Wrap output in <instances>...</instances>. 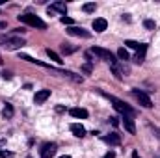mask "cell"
<instances>
[{"instance_id": "obj_1", "label": "cell", "mask_w": 160, "mask_h": 158, "mask_svg": "<svg viewBox=\"0 0 160 158\" xmlns=\"http://www.w3.org/2000/svg\"><path fill=\"white\" fill-rule=\"evenodd\" d=\"M102 95H104V97H106V99H108L112 104H114V108H116L118 112H121L123 116H134V110H132L128 104H125L123 101H119L118 97H114V95H108V93H102Z\"/></svg>"}, {"instance_id": "obj_2", "label": "cell", "mask_w": 160, "mask_h": 158, "mask_svg": "<svg viewBox=\"0 0 160 158\" xmlns=\"http://www.w3.org/2000/svg\"><path fill=\"white\" fill-rule=\"evenodd\" d=\"M19 21H21V22H24V24H30V26H34V28H41V30H45V28H47L45 21H41L38 15H32V13L19 15Z\"/></svg>"}, {"instance_id": "obj_3", "label": "cell", "mask_w": 160, "mask_h": 158, "mask_svg": "<svg viewBox=\"0 0 160 158\" xmlns=\"http://www.w3.org/2000/svg\"><path fill=\"white\" fill-rule=\"evenodd\" d=\"M91 54H95L97 58H101V60L108 62L110 65H116V56H114L110 50L102 48V47H93V48H91Z\"/></svg>"}, {"instance_id": "obj_4", "label": "cell", "mask_w": 160, "mask_h": 158, "mask_svg": "<svg viewBox=\"0 0 160 158\" xmlns=\"http://www.w3.org/2000/svg\"><path fill=\"white\" fill-rule=\"evenodd\" d=\"M26 43L22 37H8V39L2 41V47L6 48V50H19V48H22Z\"/></svg>"}, {"instance_id": "obj_5", "label": "cell", "mask_w": 160, "mask_h": 158, "mask_svg": "<svg viewBox=\"0 0 160 158\" xmlns=\"http://www.w3.org/2000/svg\"><path fill=\"white\" fill-rule=\"evenodd\" d=\"M132 95L136 97V101H138L143 108H153V102H151L149 95H147V93H143L142 89H132Z\"/></svg>"}, {"instance_id": "obj_6", "label": "cell", "mask_w": 160, "mask_h": 158, "mask_svg": "<svg viewBox=\"0 0 160 158\" xmlns=\"http://www.w3.org/2000/svg\"><path fill=\"white\" fill-rule=\"evenodd\" d=\"M67 32H69L71 36H75V37H84V39H89V37H91V34H89L88 30H84V28H78V26H71Z\"/></svg>"}, {"instance_id": "obj_7", "label": "cell", "mask_w": 160, "mask_h": 158, "mask_svg": "<svg viewBox=\"0 0 160 158\" xmlns=\"http://www.w3.org/2000/svg\"><path fill=\"white\" fill-rule=\"evenodd\" d=\"M56 155V145L54 143H45L41 147V158H52Z\"/></svg>"}, {"instance_id": "obj_8", "label": "cell", "mask_w": 160, "mask_h": 158, "mask_svg": "<svg viewBox=\"0 0 160 158\" xmlns=\"http://www.w3.org/2000/svg\"><path fill=\"white\" fill-rule=\"evenodd\" d=\"M123 126L128 134H136V125H134L132 116H123Z\"/></svg>"}, {"instance_id": "obj_9", "label": "cell", "mask_w": 160, "mask_h": 158, "mask_svg": "<svg viewBox=\"0 0 160 158\" xmlns=\"http://www.w3.org/2000/svg\"><path fill=\"white\" fill-rule=\"evenodd\" d=\"M48 97H50V89H39V91L36 93L34 101H36V104H43Z\"/></svg>"}, {"instance_id": "obj_10", "label": "cell", "mask_w": 160, "mask_h": 158, "mask_svg": "<svg viewBox=\"0 0 160 158\" xmlns=\"http://www.w3.org/2000/svg\"><path fill=\"white\" fill-rule=\"evenodd\" d=\"M106 28H108L106 19H101V17H99V19H95V21H93V30H95V32H99V34H101V32H104Z\"/></svg>"}, {"instance_id": "obj_11", "label": "cell", "mask_w": 160, "mask_h": 158, "mask_svg": "<svg viewBox=\"0 0 160 158\" xmlns=\"http://www.w3.org/2000/svg\"><path fill=\"white\" fill-rule=\"evenodd\" d=\"M71 132H73L77 138H82V136H86V128H84L80 123H73V125H71Z\"/></svg>"}, {"instance_id": "obj_12", "label": "cell", "mask_w": 160, "mask_h": 158, "mask_svg": "<svg viewBox=\"0 0 160 158\" xmlns=\"http://www.w3.org/2000/svg\"><path fill=\"white\" fill-rule=\"evenodd\" d=\"M145 50H147V45H142V48H140L138 54L134 56V63H138V65L143 63V60H145Z\"/></svg>"}, {"instance_id": "obj_13", "label": "cell", "mask_w": 160, "mask_h": 158, "mask_svg": "<svg viewBox=\"0 0 160 158\" xmlns=\"http://www.w3.org/2000/svg\"><path fill=\"white\" fill-rule=\"evenodd\" d=\"M69 114H71L73 117H77V119H86L88 117V110H84V108H73Z\"/></svg>"}, {"instance_id": "obj_14", "label": "cell", "mask_w": 160, "mask_h": 158, "mask_svg": "<svg viewBox=\"0 0 160 158\" xmlns=\"http://www.w3.org/2000/svg\"><path fill=\"white\" fill-rule=\"evenodd\" d=\"M102 140H104L106 143H110V145H119L121 143V138L118 134H108V136H104Z\"/></svg>"}, {"instance_id": "obj_15", "label": "cell", "mask_w": 160, "mask_h": 158, "mask_svg": "<svg viewBox=\"0 0 160 158\" xmlns=\"http://www.w3.org/2000/svg\"><path fill=\"white\" fill-rule=\"evenodd\" d=\"M50 7H52V9H54L56 13L60 11V13H63V15H65V11H67V6H65L63 2H54V4H52Z\"/></svg>"}, {"instance_id": "obj_16", "label": "cell", "mask_w": 160, "mask_h": 158, "mask_svg": "<svg viewBox=\"0 0 160 158\" xmlns=\"http://www.w3.org/2000/svg\"><path fill=\"white\" fill-rule=\"evenodd\" d=\"M45 52H47V56H48V58H50L52 62H56V63H63V60L60 58V54H56L54 50H50V48H47Z\"/></svg>"}, {"instance_id": "obj_17", "label": "cell", "mask_w": 160, "mask_h": 158, "mask_svg": "<svg viewBox=\"0 0 160 158\" xmlns=\"http://www.w3.org/2000/svg\"><path fill=\"white\" fill-rule=\"evenodd\" d=\"M2 114H4V117H6V119H11V117H13V106H11V104H6Z\"/></svg>"}, {"instance_id": "obj_18", "label": "cell", "mask_w": 160, "mask_h": 158, "mask_svg": "<svg viewBox=\"0 0 160 158\" xmlns=\"http://www.w3.org/2000/svg\"><path fill=\"white\" fill-rule=\"evenodd\" d=\"M118 58L123 60V62H125V60H128V52H127V48H125V47H121L119 50H118Z\"/></svg>"}, {"instance_id": "obj_19", "label": "cell", "mask_w": 160, "mask_h": 158, "mask_svg": "<svg viewBox=\"0 0 160 158\" xmlns=\"http://www.w3.org/2000/svg\"><path fill=\"white\" fill-rule=\"evenodd\" d=\"M110 67H112V73H114V77H116V78H118V80L123 78V73H121V69L118 67V63H116V65H110Z\"/></svg>"}, {"instance_id": "obj_20", "label": "cell", "mask_w": 160, "mask_h": 158, "mask_svg": "<svg viewBox=\"0 0 160 158\" xmlns=\"http://www.w3.org/2000/svg\"><path fill=\"white\" fill-rule=\"evenodd\" d=\"M125 45H127L128 48H134V50H140V48H142V45H140L138 41H125Z\"/></svg>"}, {"instance_id": "obj_21", "label": "cell", "mask_w": 160, "mask_h": 158, "mask_svg": "<svg viewBox=\"0 0 160 158\" xmlns=\"http://www.w3.org/2000/svg\"><path fill=\"white\" fill-rule=\"evenodd\" d=\"M77 50V47H69V45H62V52L63 54H73Z\"/></svg>"}, {"instance_id": "obj_22", "label": "cell", "mask_w": 160, "mask_h": 158, "mask_svg": "<svg viewBox=\"0 0 160 158\" xmlns=\"http://www.w3.org/2000/svg\"><path fill=\"white\" fill-rule=\"evenodd\" d=\"M95 9H97L95 4H84V11H86V13H93Z\"/></svg>"}, {"instance_id": "obj_23", "label": "cell", "mask_w": 160, "mask_h": 158, "mask_svg": "<svg viewBox=\"0 0 160 158\" xmlns=\"http://www.w3.org/2000/svg\"><path fill=\"white\" fill-rule=\"evenodd\" d=\"M62 22H63V24H73V19H71V17H65V15H63V17H62Z\"/></svg>"}, {"instance_id": "obj_24", "label": "cell", "mask_w": 160, "mask_h": 158, "mask_svg": "<svg viewBox=\"0 0 160 158\" xmlns=\"http://www.w3.org/2000/svg\"><path fill=\"white\" fill-rule=\"evenodd\" d=\"M143 24H145V28H147V30H153V28H155V22H153V21H145Z\"/></svg>"}, {"instance_id": "obj_25", "label": "cell", "mask_w": 160, "mask_h": 158, "mask_svg": "<svg viewBox=\"0 0 160 158\" xmlns=\"http://www.w3.org/2000/svg\"><path fill=\"white\" fill-rule=\"evenodd\" d=\"M2 78L9 80V78H11V73H9V71H2Z\"/></svg>"}, {"instance_id": "obj_26", "label": "cell", "mask_w": 160, "mask_h": 158, "mask_svg": "<svg viewBox=\"0 0 160 158\" xmlns=\"http://www.w3.org/2000/svg\"><path fill=\"white\" fill-rule=\"evenodd\" d=\"M151 128H153V132H155V136H157V138L160 140V128H157V126H151Z\"/></svg>"}, {"instance_id": "obj_27", "label": "cell", "mask_w": 160, "mask_h": 158, "mask_svg": "<svg viewBox=\"0 0 160 158\" xmlns=\"http://www.w3.org/2000/svg\"><path fill=\"white\" fill-rule=\"evenodd\" d=\"M102 158H116V153H114V151H110V153H106Z\"/></svg>"}, {"instance_id": "obj_28", "label": "cell", "mask_w": 160, "mask_h": 158, "mask_svg": "<svg viewBox=\"0 0 160 158\" xmlns=\"http://www.w3.org/2000/svg\"><path fill=\"white\" fill-rule=\"evenodd\" d=\"M110 123H112L114 126H118V125H119V121H118V117H110Z\"/></svg>"}, {"instance_id": "obj_29", "label": "cell", "mask_w": 160, "mask_h": 158, "mask_svg": "<svg viewBox=\"0 0 160 158\" xmlns=\"http://www.w3.org/2000/svg\"><path fill=\"white\" fill-rule=\"evenodd\" d=\"M82 69H84V71H86V73H91V65H84V67H82Z\"/></svg>"}, {"instance_id": "obj_30", "label": "cell", "mask_w": 160, "mask_h": 158, "mask_svg": "<svg viewBox=\"0 0 160 158\" xmlns=\"http://www.w3.org/2000/svg\"><path fill=\"white\" fill-rule=\"evenodd\" d=\"M132 158H140V155H138V153L134 151V153H132Z\"/></svg>"}, {"instance_id": "obj_31", "label": "cell", "mask_w": 160, "mask_h": 158, "mask_svg": "<svg viewBox=\"0 0 160 158\" xmlns=\"http://www.w3.org/2000/svg\"><path fill=\"white\" fill-rule=\"evenodd\" d=\"M0 28H6V22L4 21H0Z\"/></svg>"}, {"instance_id": "obj_32", "label": "cell", "mask_w": 160, "mask_h": 158, "mask_svg": "<svg viewBox=\"0 0 160 158\" xmlns=\"http://www.w3.org/2000/svg\"><path fill=\"white\" fill-rule=\"evenodd\" d=\"M60 158H71V156L69 155H63V156H60Z\"/></svg>"}, {"instance_id": "obj_33", "label": "cell", "mask_w": 160, "mask_h": 158, "mask_svg": "<svg viewBox=\"0 0 160 158\" xmlns=\"http://www.w3.org/2000/svg\"><path fill=\"white\" fill-rule=\"evenodd\" d=\"M0 63H2V56H0Z\"/></svg>"}, {"instance_id": "obj_34", "label": "cell", "mask_w": 160, "mask_h": 158, "mask_svg": "<svg viewBox=\"0 0 160 158\" xmlns=\"http://www.w3.org/2000/svg\"><path fill=\"white\" fill-rule=\"evenodd\" d=\"M0 156H2V153H0Z\"/></svg>"}]
</instances>
